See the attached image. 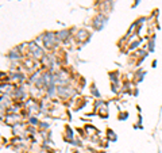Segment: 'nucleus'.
<instances>
[{
    "mask_svg": "<svg viewBox=\"0 0 162 153\" xmlns=\"http://www.w3.org/2000/svg\"><path fill=\"white\" fill-rule=\"evenodd\" d=\"M27 46H29V53L33 56L34 58H42L43 56H45V53H43V49L40 48L39 45H37L35 42L27 43Z\"/></svg>",
    "mask_w": 162,
    "mask_h": 153,
    "instance_id": "nucleus-3",
    "label": "nucleus"
},
{
    "mask_svg": "<svg viewBox=\"0 0 162 153\" xmlns=\"http://www.w3.org/2000/svg\"><path fill=\"white\" fill-rule=\"evenodd\" d=\"M42 41L43 45L46 48H54L58 43V38H57V33H45L42 34Z\"/></svg>",
    "mask_w": 162,
    "mask_h": 153,
    "instance_id": "nucleus-2",
    "label": "nucleus"
},
{
    "mask_svg": "<svg viewBox=\"0 0 162 153\" xmlns=\"http://www.w3.org/2000/svg\"><path fill=\"white\" fill-rule=\"evenodd\" d=\"M14 96L18 99V100H24L27 96L26 91H24V88H22V87H18V88H15L14 91Z\"/></svg>",
    "mask_w": 162,
    "mask_h": 153,
    "instance_id": "nucleus-6",
    "label": "nucleus"
},
{
    "mask_svg": "<svg viewBox=\"0 0 162 153\" xmlns=\"http://www.w3.org/2000/svg\"><path fill=\"white\" fill-rule=\"evenodd\" d=\"M38 126L43 127V129H48V127H49V123H48V122H39Z\"/></svg>",
    "mask_w": 162,
    "mask_h": 153,
    "instance_id": "nucleus-15",
    "label": "nucleus"
},
{
    "mask_svg": "<svg viewBox=\"0 0 162 153\" xmlns=\"http://www.w3.org/2000/svg\"><path fill=\"white\" fill-rule=\"evenodd\" d=\"M57 93L61 96V98L68 99V98H70V96H73L74 93H76V91H74V88L70 86H58Z\"/></svg>",
    "mask_w": 162,
    "mask_h": 153,
    "instance_id": "nucleus-4",
    "label": "nucleus"
},
{
    "mask_svg": "<svg viewBox=\"0 0 162 153\" xmlns=\"http://www.w3.org/2000/svg\"><path fill=\"white\" fill-rule=\"evenodd\" d=\"M108 136H110L111 140H114V141H116V134L112 133V130H108Z\"/></svg>",
    "mask_w": 162,
    "mask_h": 153,
    "instance_id": "nucleus-14",
    "label": "nucleus"
},
{
    "mask_svg": "<svg viewBox=\"0 0 162 153\" xmlns=\"http://www.w3.org/2000/svg\"><path fill=\"white\" fill-rule=\"evenodd\" d=\"M154 41H155V37H153L150 39V42H149V52L150 53L154 52Z\"/></svg>",
    "mask_w": 162,
    "mask_h": 153,
    "instance_id": "nucleus-12",
    "label": "nucleus"
},
{
    "mask_svg": "<svg viewBox=\"0 0 162 153\" xmlns=\"http://www.w3.org/2000/svg\"><path fill=\"white\" fill-rule=\"evenodd\" d=\"M70 37V30H61L57 33V38H58V42H62V41H66L68 38Z\"/></svg>",
    "mask_w": 162,
    "mask_h": 153,
    "instance_id": "nucleus-7",
    "label": "nucleus"
},
{
    "mask_svg": "<svg viewBox=\"0 0 162 153\" xmlns=\"http://www.w3.org/2000/svg\"><path fill=\"white\" fill-rule=\"evenodd\" d=\"M42 62H46V67H49V68H51L53 65H54L51 56H46V54H45V56L42 57Z\"/></svg>",
    "mask_w": 162,
    "mask_h": 153,
    "instance_id": "nucleus-10",
    "label": "nucleus"
},
{
    "mask_svg": "<svg viewBox=\"0 0 162 153\" xmlns=\"http://www.w3.org/2000/svg\"><path fill=\"white\" fill-rule=\"evenodd\" d=\"M105 22H107V16H103V14H99L97 16H96L95 19H93V22H92V26L95 27V30L100 31V30L104 29Z\"/></svg>",
    "mask_w": 162,
    "mask_h": 153,
    "instance_id": "nucleus-5",
    "label": "nucleus"
},
{
    "mask_svg": "<svg viewBox=\"0 0 162 153\" xmlns=\"http://www.w3.org/2000/svg\"><path fill=\"white\" fill-rule=\"evenodd\" d=\"M131 45H132V46H131V49H134V48H138V45H139V41H136V42H132Z\"/></svg>",
    "mask_w": 162,
    "mask_h": 153,
    "instance_id": "nucleus-16",
    "label": "nucleus"
},
{
    "mask_svg": "<svg viewBox=\"0 0 162 153\" xmlns=\"http://www.w3.org/2000/svg\"><path fill=\"white\" fill-rule=\"evenodd\" d=\"M91 93L93 96H96V98H100V92H99V89H97V87H96V84H92L91 86Z\"/></svg>",
    "mask_w": 162,
    "mask_h": 153,
    "instance_id": "nucleus-11",
    "label": "nucleus"
},
{
    "mask_svg": "<svg viewBox=\"0 0 162 153\" xmlns=\"http://www.w3.org/2000/svg\"><path fill=\"white\" fill-rule=\"evenodd\" d=\"M29 121H30V123H31V125H34V126H35V125H39V121L37 119V118H34V117H31Z\"/></svg>",
    "mask_w": 162,
    "mask_h": 153,
    "instance_id": "nucleus-13",
    "label": "nucleus"
},
{
    "mask_svg": "<svg viewBox=\"0 0 162 153\" xmlns=\"http://www.w3.org/2000/svg\"><path fill=\"white\" fill-rule=\"evenodd\" d=\"M54 83L55 86H69L70 84V77L65 71H58L54 73Z\"/></svg>",
    "mask_w": 162,
    "mask_h": 153,
    "instance_id": "nucleus-1",
    "label": "nucleus"
},
{
    "mask_svg": "<svg viewBox=\"0 0 162 153\" xmlns=\"http://www.w3.org/2000/svg\"><path fill=\"white\" fill-rule=\"evenodd\" d=\"M46 93H48L49 98H53V96L57 93V87H55V83H51L46 87Z\"/></svg>",
    "mask_w": 162,
    "mask_h": 153,
    "instance_id": "nucleus-8",
    "label": "nucleus"
},
{
    "mask_svg": "<svg viewBox=\"0 0 162 153\" xmlns=\"http://www.w3.org/2000/svg\"><path fill=\"white\" fill-rule=\"evenodd\" d=\"M7 58L8 60H19L20 58V54H19V49H14V50H11L10 53L7 54Z\"/></svg>",
    "mask_w": 162,
    "mask_h": 153,
    "instance_id": "nucleus-9",
    "label": "nucleus"
}]
</instances>
